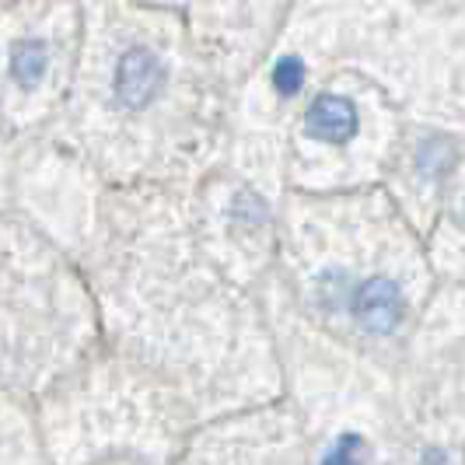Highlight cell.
Segmentation results:
<instances>
[{"mask_svg": "<svg viewBox=\"0 0 465 465\" xmlns=\"http://www.w3.org/2000/svg\"><path fill=\"white\" fill-rule=\"evenodd\" d=\"M350 308H353V319H357V326L364 329V332L389 336V332H396L402 315H406V298H402L396 280L371 277L353 291V304Z\"/></svg>", "mask_w": 465, "mask_h": 465, "instance_id": "1", "label": "cell"}, {"mask_svg": "<svg viewBox=\"0 0 465 465\" xmlns=\"http://www.w3.org/2000/svg\"><path fill=\"white\" fill-rule=\"evenodd\" d=\"M164 84V67L158 53L147 46H134L119 56L116 64V94L126 109L151 105Z\"/></svg>", "mask_w": 465, "mask_h": 465, "instance_id": "2", "label": "cell"}, {"mask_svg": "<svg viewBox=\"0 0 465 465\" xmlns=\"http://www.w3.org/2000/svg\"><path fill=\"white\" fill-rule=\"evenodd\" d=\"M357 126H361L357 105L343 94H319L304 113L308 137L322 140V143H347V140H353Z\"/></svg>", "mask_w": 465, "mask_h": 465, "instance_id": "3", "label": "cell"}, {"mask_svg": "<svg viewBox=\"0 0 465 465\" xmlns=\"http://www.w3.org/2000/svg\"><path fill=\"white\" fill-rule=\"evenodd\" d=\"M46 64H49V49L39 39H25V43H18V46L11 49V74H15L18 84H35L46 74Z\"/></svg>", "mask_w": 465, "mask_h": 465, "instance_id": "4", "label": "cell"}, {"mask_svg": "<svg viewBox=\"0 0 465 465\" xmlns=\"http://www.w3.org/2000/svg\"><path fill=\"white\" fill-rule=\"evenodd\" d=\"M304 84V64L298 56H283L277 67H273V88L280 94H298Z\"/></svg>", "mask_w": 465, "mask_h": 465, "instance_id": "5", "label": "cell"}, {"mask_svg": "<svg viewBox=\"0 0 465 465\" xmlns=\"http://www.w3.org/2000/svg\"><path fill=\"white\" fill-rule=\"evenodd\" d=\"M361 462H364V441L357 434H343L340 441L329 448L322 465H361Z\"/></svg>", "mask_w": 465, "mask_h": 465, "instance_id": "6", "label": "cell"}]
</instances>
